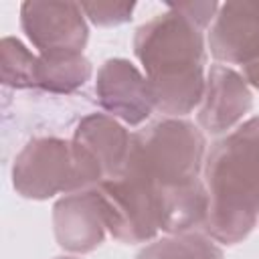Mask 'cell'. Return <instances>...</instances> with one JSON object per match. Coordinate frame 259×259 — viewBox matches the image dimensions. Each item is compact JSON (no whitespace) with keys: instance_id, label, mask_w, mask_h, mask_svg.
<instances>
[{"instance_id":"6da1fadb","label":"cell","mask_w":259,"mask_h":259,"mask_svg":"<svg viewBox=\"0 0 259 259\" xmlns=\"http://www.w3.org/2000/svg\"><path fill=\"white\" fill-rule=\"evenodd\" d=\"M204 32L174 4L136 28L134 55L152 87L156 111L166 117H186L202 101L208 71Z\"/></svg>"},{"instance_id":"7a4b0ae2","label":"cell","mask_w":259,"mask_h":259,"mask_svg":"<svg viewBox=\"0 0 259 259\" xmlns=\"http://www.w3.org/2000/svg\"><path fill=\"white\" fill-rule=\"evenodd\" d=\"M202 180L208 194L202 231L219 245L247 239L259 225V115L208 148Z\"/></svg>"},{"instance_id":"3957f363","label":"cell","mask_w":259,"mask_h":259,"mask_svg":"<svg viewBox=\"0 0 259 259\" xmlns=\"http://www.w3.org/2000/svg\"><path fill=\"white\" fill-rule=\"evenodd\" d=\"M204 132L186 117H162L132 132L127 162L156 188V196L202 180L206 158Z\"/></svg>"},{"instance_id":"277c9868","label":"cell","mask_w":259,"mask_h":259,"mask_svg":"<svg viewBox=\"0 0 259 259\" xmlns=\"http://www.w3.org/2000/svg\"><path fill=\"white\" fill-rule=\"evenodd\" d=\"M105 180L99 160L73 138L36 136L16 154L12 186L28 200H49L97 186Z\"/></svg>"},{"instance_id":"5b68a950","label":"cell","mask_w":259,"mask_h":259,"mask_svg":"<svg viewBox=\"0 0 259 259\" xmlns=\"http://www.w3.org/2000/svg\"><path fill=\"white\" fill-rule=\"evenodd\" d=\"M107 233L125 245L150 243L160 233L158 196L152 182L125 160L123 168L97 186Z\"/></svg>"},{"instance_id":"8992f818","label":"cell","mask_w":259,"mask_h":259,"mask_svg":"<svg viewBox=\"0 0 259 259\" xmlns=\"http://www.w3.org/2000/svg\"><path fill=\"white\" fill-rule=\"evenodd\" d=\"M20 26L38 55L83 53L89 40V24L77 2H22Z\"/></svg>"},{"instance_id":"52a82bcc","label":"cell","mask_w":259,"mask_h":259,"mask_svg":"<svg viewBox=\"0 0 259 259\" xmlns=\"http://www.w3.org/2000/svg\"><path fill=\"white\" fill-rule=\"evenodd\" d=\"M97 103L123 125L138 127L156 111L146 75L127 59H107L95 77Z\"/></svg>"},{"instance_id":"ba28073f","label":"cell","mask_w":259,"mask_h":259,"mask_svg":"<svg viewBox=\"0 0 259 259\" xmlns=\"http://www.w3.org/2000/svg\"><path fill=\"white\" fill-rule=\"evenodd\" d=\"M253 107L251 85L235 67L212 63L206 71L202 101L196 109V125L210 136H227L241 125Z\"/></svg>"},{"instance_id":"9c48e42d","label":"cell","mask_w":259,"mask_h":259,"mask_svg":"<svg viewBox=\"0 0 259 259\" xmlns=\"http://www.w3.org/2000/svg\"><path fill=\"white\" fill-rule=\"evenodd\" d=\"M206 47L217 63L247 67L259 59V2L221 4L208 32Z\"/></svg>"},{"instance_id":"30bf717a","label":"cell","mask_w":259,"mask_h":259,"mask_svg":"<svg viewBox=\"0 0 259 259\" xmlns=\"http://www.w3.org/2000/svg\"><path fill=\"white\" fill-rule=\"evenodd\" d=\"M53 229L61 249L81 255L95 251L107 235L97 188L61 196L53 206Z\"/></svg>"},{"instance_id":"8fae6325","label":"cell","mask_w":259,"mask_h":259,"mask_svg":"<svg viewBox=\"0 0 259 259\" xmlns=\"http://www.w3.org/2000/svg\"><path fill=\"white\" fill-rule=\"evenodd\" d=\"M71 138L83 144L99 160L105 178L117 174L123 168L132 146L130 130L119 119L101 111L85 113L77 121Z\"/></svg>"},{"instance_id":"7c38bea8","label":"cell","mask_w":259,"mask_h":259,"mask_svg":"<svg viewBox=\"0 0 259 259\" xmlns=\"http://www.w3.org/2000/svg\"><path fill=\"white\" fill-rule=\"evenodd\" d=\"M93 77V65L83 53H42L36 67V89L71 95Z\"/></svg>"},{"instance_id":"4fadbf2b","label":"cell","mask_w":259,"mask_h":259,"mask_svg":"<svg viewBox=\"0 0 259 259\" xmlns=\"http://www.w3.org/2000/svg\"><path fill=\"white\" fill-rule=\"evenodd\" d=\"M136 259H225V255L212 237L202 229H196L154 239Z\"/></svg>"},{"instance_id":"5bb4252c","label":"cell","mask_w":259,"mask_h":259,"mask_svg":"<svg viewBox=\"0 0 259 259\" xmlns=\"http://www.w3.org/2000/svg\"><path fill=\"white\" fill-rule=\"evenodd\" d=\"M38 55L14 36H4L0 42V77L10 89H36Z\"/></svg>"},{"instance_id":"9a60e30c","label":"cell","mask_w":259,"mask_h":259,"mask_svg":"<svg viewBox=\"0 0 259 259\" xmlns=\"http://www.w3.org/2000/svg\"><path fill=\"white\" fill-rule=\"evenodd\" d=\"M81 10L95 26H119L134 18L136 2H81Z\"/></svg>"},{"instance_id":"2e32d148","label":"cell","mask_w":259,"mask_h":259,"mask_svg":"<svg viewBox=\"0 0 259 259\" xmlns=\"http://www.w3.org/2000/svg\"><path fill=\"white\" fill-rule=\"evenodd\" d=\"M174 6L204 30L210 28V24L221 8L219 2H182V4H174Z\"/></svg>"},{"instance_id":"e0dca14e","label":"cell","mask_w":259,"mask_h":259,"mask_svg":"<svg viewBox=\"0 0 259 259\" xmlns=\"http://www.w3.org/2000/svg\"><path fill=\"white\" fill-rule=\"evenodd\" d=\"M243 77L247 79V83L255 89H259V59L249 63L247 67H243Z\"/></svg>"},{"instance_id":"ac0fdd59","label":"cell","mask_w":259,"mask_h":259,"mask_svg":"<svg viewBox=\"0 0 259 259\" xmlns=\"http://www.w3.org/2000/svg\"><path fill=\"white\" fill-rule=\"evenodd\" d=\"M55 259H79V257H73V255H61V257H55Z\"/></svg>"}]
</instances>
